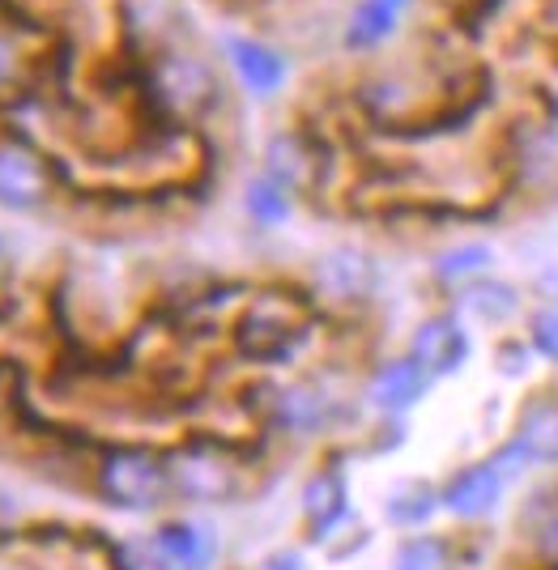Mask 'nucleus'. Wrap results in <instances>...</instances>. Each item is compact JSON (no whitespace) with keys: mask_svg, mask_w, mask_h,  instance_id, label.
Wrapping results in <instances>:
<instances>
[{"mask_svg":"<svg viewBox=\"0 0 558 570\" xmlns=\"http://www.w3.org/2000/svg\"><path fill=\"white\" fill-rule=\"evenodd\" d=\"M525 336L533 345L537 362L555 366L558 371V303H537L525 315Z\"/></svg>","mask_w":558,"mask_h":570,"instance_id":"nucleus-23","label":"nucleus"},{"mask_svg":"<svg viewBox=\"0 0 558 570\" xmlns=\"http://www.w3.org/2000/svg\"><path fill=\"white\" fill-rule=\"evenodd\" d=\"M26 72H30V60H26L22 43L9 30H0V102L22 90Z\"/></svg>","mask_w":558,"mask_h":570,"instance_id":"nucleus-25","label":"nucleus"},{"mask_svg":"<svg viewBox=\"0 0 558 570\" xmlns=\"http://www.w3.org/2000/svg\"><path fill=\"white\" fill-rule=\"evenodd\" d=\"M405 354H410L418 366H427L435 380L461 375L464 362L473 357V336H469L464 315L457 307H443V311L422 315V320L413 324L410 350H405Z\"/></svg>","mask_w":558,"mask_h":570,"instance_id":"nucleus-10","label":"nucleus"},{"mask_svg":"<svg viewBox=\"0 0 558 570\" xmlns=\"http://www.w3.org/2000/svg\"><path fill=\"white\" fill-rule=\"evenodd\" d=\"M495 247L482 243V238H464V243H452V247H443L435 261H431V282L443 298H452V294H461L469 282H478L486 273H495Z\"/></svg>","mask_w":558,"mask_h":570,"instance_id":"nucleus-19","label":"nucleus"},{"mask_svg":"<svg viewBox=\"0 0 558 570\" xmlns=\"http://www.w3.org/2000/svg\"><path fill=\"white\" fill-rule=\"evenodd\" d=\"M439 4H448V9H482V0H439Z\"/></svg>","mask_w":558,"mask_h":570,"instance_id":"nucleus-29","label":"nucleus"},{"mask_svg":"<svg viewBox=\"0 0 558 570\" xmlns=\"http://www.w3.org/2000/svg\"><path fill=\"white\" fill-rule=\"evenodd\" d=\"M537 116L546 119V124H550V128L558 132V81H555V86H546V90H541V102H537Z\"/></svg>","mask_w":558,"mask_h":570,"instance_id":"nucleus-27","label":"nucleus"},{"mask_svg":"<svg viewBox=\"0 0 558 570\" xmlns=\"http://www.w3.org/2000/svg\"><path fill=\"white\" fill-rule=\"evenodd\" d=\"M533 546L541 562L558 567V507H546V511H541V520H537V528H533Z\"/></svg>","mask_w":558,"mask_h":570,"instance_id":"nucleus-26","label":"nucleus"},{"mask_svg":"<svg viewBox=\"0 0 558 570\" xmlns=\"http://www.w3.org/2000/svg\"><path fill=\"white\" fill-rule=\"evenodd\" d=\"M435 383L439 380L427 366H418L410 354H397V357H384V362L371 371V380H366V401H371V409H375L380 417H405V413H413L418 404L431 396Z\"/></svg>","mask_w":558,"mask_h":570,"instance_id":"nucleus-14","label":"nucleus"},{"mask_svg":"<svg viewBox=\"0 0 558 570\" xmlns=\"http://www.w3.org/2000/svg\"><path fill=\"white\" fill-rule=\"evenodd\" d=\"M457 567V549L448 537H410L397 549L392 570H452Z\"/></svg>","mask_w":558,"mask_h":570,"instance_id":"nucleus-22","label":"nucleus"},{"mask_svg":"<svg viewBox=\"0 0 558 570\" xmlns=\"http://www.w3.org/2000/svg\"><path fill=\"white\" fill-rule=\"evenodd\" d=\"M405 22L410 18L401 9H392L389 0H354L341 22V51L345 56H380L401 39Z\"/></svg>","mask_w":558,"mask_h":570,"instance_id":"nucleus-16","label":"nucleus"},{"mask_svg":"<svg viewBox=\"0 0 558 570\" xmlns=\"http://www.w3.org/2000/svg\"><path fill=\"white\" fill-rule=\"evenodd\" d=\"M312 328V303L282 285L256 289L231 324V345L247 362H286Z\"/></svg>","mask_w":558,"mask_h":570,"instance_id":"nucleus-2","label":"nucleus"},{"mask_svg":"<svg viewBox=\"0 0 558 570\" xmlns=\"http://www.w3.org/2000/svg\"><path fill=\"white\" fill-rule=\"evenodd\" d=\"M146 90L167 119L196 124V119L209 116L226 98V72L205 51L184 48V43H167V48H158L149 56Z\"/></svg>","mask_w":558,"mask_h":570,"instance_id":"nucleus-1","label":"nucleus"},{"mask_svg":"<svg viewBox=\"0 0 558 570\" xmlns=\"http://www.w3.org/2000/svg\"><path fill=\"white\" fill-rule=\"evenodd\" d=\"M239 200H243L247 222H252V226H261V230H282V226L298 214V196H294L286 184H277L273 175H265V170L247 175Z\"/></svg>","mask_w":558,"mask_h":570,"instance_id":"nucleus-20","label":"nucleus"},{"mask_svg":"<svg viewBox=\"0 0 558 570\" xmlns=\"http://www.w3.org/2000/svg\"><path fill=\"white\" fill-rule=\"evenodd\" d=\"M508 443L525 455L529 469H558V387L546 383L529 392L520 409H516V422L508 430Z\"/></svg>","mask_w":558,"mask_h":570,"instance_id":"nucleus-13","label":"nucleus"},{"mask_svg":"<svg viewBox=\"0 0 558 570\" xmlns=\"http://www.w3.org/2000/svg\"><path fill=\"white\" fill-rule=\"evenodd\" d=\"M0 261H4V235H0Z\"/></svg>","mask_w":558,"mask_h":570,"instance_id":"nucleus-32","label":"nucleus"},{"mask_svg":"<svg viewBox=\"0 0 558 570\" xmlns=\"http://www.w3.org/2000/svg\"><path fill=\"white\" fill-rule=\"evenodd\" d=\"M503 170L516 188L558 196V132L541 116H520L503 132Z\"/></svg>","mask_w":558,"mask_h":570,"instance_id":"nucleus-9","label":"nucleus"},{"mask_svg":"<svg viewBox=\"0 0 558 570\" xmlns=\"http://www.w3.org/2000/svg\"><path fill=\"white\" fill-rule=\"evenodd\" d=\"M312 285L324 303L366 307L380 289V264L363 247H329L312 261Z\"/></svg>","mask_w":558,"mask_h":570,"instance_id":"nucleus-11","label":"nucleus"},{"mask_svg":"<svg viewBox=\"0 0 558 570\" xmlns=\"http://www.w3.org/2000/svg\"><path fill=\"white\" fill-rule=\"evenodd\" d=\"M261 170L273 175L277 184L303 200V196H316L320 179H324V154H320V141L303 128H277L268 132L265 145H261Z\"/></svg>","mask_w":558,"mask_h":570,"instance_id":"nucleus-12","label":"nucleus"},{"mask_svg":"<svg viewBox=\"0 0 558 570\" xmlns=\"http://www.w3.org/2000/svg\"><path fill=\"white\" fill-rule=\"evenodd\" d=\"M435 511H443V499H439L435 485L422 481V476H410V481L392 485L389 499H384V515L397 528H422Z\"/></svg>","mask_w":558,"mask_h":570,"instance_id":"nucleus-21","label":"nucleus"},{"mask_svg":"<svg viewBox=\"0 0 558 570\" xmlns=\"http://www.w3.org/2000/svg\"><path fill=\"white\" fill-rule=\"evenodd\" d=\"M555 303H558V294H555Z\"/></svg>","mask_w":558,"mask_h":570,"instance_id":"nucleus-33","label":"nucleus"},{"mask_svg":"<svg viewBox=\"0 0 558 570\" xmlns=\"http://www.w3.org/2000/svg\"><path fill=\"white\" fill-rule=\"evenodd\" d=\"M154 546L167 558L170 570H209L218 558V541L205 523L196 520H167L158 523L154 532Z\"/></svg>","mask_w":558,"mask_h":570,"instance_id":"nucleus-18","label":"nucleus"},{"mask_svg":"<svg viewBox=\"0 0 558 570\" xmlns=\"http://www.w3.org/2000/svg\"><path fill=\"white\" fill-rule=\"evenodd\" d=\"M273 430L291 434V439H316L324 430L337 426L341 404L320 380H286V383H265V404L256 409Z\"/></svg>","mask_w":558,"mask_h":570,"instance_id":"nucleus-8","label":"nucleus"},{"mask_svg":"<svg viewBox=\"0 0 558 570\" xmlns=\"http://www.w3.org/2000/svg\"><path fill=\"white\" fill-rule=\"evenodd\" d=\"M60 191V170L30 132L0 128V209L43 214Z\"/></svg>","mask_w":558,"mask_h":570,"instance_id":"nucleus-6","label":"nucleus"},{"mask_svg":"<svg viewBox=\"0 0 558 570\" xmlns=\"http://www.w3.org/2000/svg\"><path fill=\"white\" fill-rule=\"evenodd\" d=\"M261 570H303V558L294 553V549H282V553H273L261 562Z\"/></svg>","mask_w":558,"mask_h":570,"instance_id":"nucleus-28","label":"nucleus"},{"mask_svg":"<svg viewBox=\"0 0 558 570\" xmlns=\"http://www.w3.org/2000/svg\"><path fill=\"white\" fill-rule=\"evenodd\" d=\"M95 490L98 499L120 507V511H154V507H163L167 499H175L167 452L146 448V443H107V448H98Z\"/></svg>","mask_w":558,"mask_h":570,"instance_id":"nucleus-3","label":"nucleus"},{"mask_svg":"<svg viewBox=\"0 0 558 570\" xmlns=\"http://www.w3.org/2000/svg\"><path fill=\"white\" fill-rule=\"evenodd\" d=\"M452 307L461 311L464 320H473V324H486V328H508V324H525V289L508 277H499V273H486L478 282H469L461 294H452L448 298Z\"/></svg>","mask_w":558,"mask_h":570,"instance_id":"nucleus-15","label":"nucleus"},{"mask_svg":"<svg viewBox=\"0 0 558 570\" xmlns=\"http://www.w3.org/2000/svg\"><path fill=\"white\" fill-rule=\"evenodd\" d=\"M520 473H529V464H525V455L516 452L508 439H503L495 452H486L482 460L461 464L457 473L439 485L443 511H448V515H457V520H464V523L486 520V515L503 502L508 485Z\"/></svg>","mask_w":558,"mask_h":570,"instance_id":"nucleus-7","label":"nucleus"},{"mask_svg":"<svg viewBox=\"0 0 558 570\" xmlns=\"http://www.w3.org/2000/svg\"><path fill=\"white\" fill-rule=\"evenodd\" d=\"M218 65L247 102H277L294 81V60L256 30L218 35Z\"/></svg>","mask_w":558,"mask_h":570,"instance_id":"nucleus-5","label":"nucleus"},{"mask_svg":"<svg viewBox=\"0 0 558 570\" xmlns=\"http://www.w3.org/2000/svg\"><path fill=\"white\" fill-rule=\"evenodd\" d=\"M537 366V354L529 345V336H499L495 341V371L503 380H525Z\"/></svg>","mask_w":558,"mask_h":570,"instance_id":"nucleus-24","label":"nucleus"},{"mask_svg":"<svg viewBox=\"0 0 558 570\" xmlns=\"http://www.w3.org/2000/svg\"><path fill=\"white\" fill-rule=\"evenodd\" d=\"M392 9H401V13H405V18H410L413 9H418V4H422V0H389Z\"/></svg>","mask_w":558,"mask_h":570,"instance_id":"nucleus-30","label":"nucleus"},{"mask_svg":"<svg viewBox=\"0 0 558 570\" xmlns=\"http://www.w3.org/2000/svg\"><path fill=\"white\" fill-rule=\"evenodd\" d=\"M350 520V481L341 469H320L303 485V523L307 541H329Z\"/></svg>","mask_w":558,"mask_h":570,"instance_id":"nucleus-17","label":"nucleus"},{"mask_svg":"<svg viewBox=\"0 0 558 570\" xmlns=\"http://www.w3.org/2000/svg\"><path fill=\"white\" fill-rule=\"evenodd\" d=\"M4 409H9V380L0 375V413H4Z\"/></svg>","mask_w":558,"mask_h":570,"instance_id":"nucleus-31","label":"nucleus"},{"mask_svg":"<svg viewBox=\"0 0 558 570\" xmlns=\"http://www.w3.org/2000/svg\"><path fill=\"white\" fill-rule=\"evenodd\" d=\"M167 452L170 490L184 502H231L243 485L239 448L231 439H214V434H196L184 439Z\"/></svg>","mask_w":558,"mask_h":570,"instance_id":"nucleus-4","label":"nucleus"}]
</instances>
